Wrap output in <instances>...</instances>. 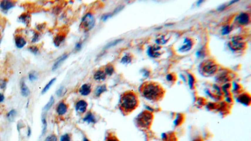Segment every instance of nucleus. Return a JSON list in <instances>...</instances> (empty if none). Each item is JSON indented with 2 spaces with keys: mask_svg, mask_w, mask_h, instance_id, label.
<instances>
[{
  "mask_svg": "<svg viewBox=\"0 0 251 141\" xmlns=\"http://www.w3.org/2000/svg\"><path fill=\"white\" fill-rule=\"evenodd\" d=\"M139 90L143 97L152 102L161 101L165 94L162 86L154 81H146L143 83Z\"/></svg>",
  "mask_w": 251,
  "mask_h": 141,
  "instance_id": "1",
  "label": "nucleus"
},
{
  "mask_svg": "<svg viewBox=\"0 0 251 141\" xmlns=\"http://www.w3.org/2000/svg\"><path fill=\"white\" fill-rule=\"evenodd\" d=\"M138 105V96L134 91L127 90L121 95L119 107L124 115H127L133 112Z\"/></svg>",
  "mask_w": 251,
  "mask_h": 141,
  "instance_id": "2",
  "label": "nucleus"
},
{
  "mask_svg": "<svg viewBox=\"0 0 251 141\" xmlns=\"http://www.w3.org/2000/svg\"><path fill=\"white\" fill-rule=\"evenodd\" d=\"M200 74L205 77H210L214 75L218 70V65L215 62L212 60L203 61L200 65Z\"/></svg>",
  "mask_w": 251,
  "mask_h": 141,
  "instance_id": "3",
  "label": "nucleus"
},
{
  "mask_svg": "<svg viewBox=\"0 0 251 141\" xmlns=\"http://www.w3.org/2000/svg\"><path fill=\"white\" fill-rule=\"evenodd\" d=\"M153 119V115L152 113L148 111H144L141 112L136 119V123L139 127L144 129L149 128L151 125Z\"/></svg>",
  "mask_w": 251,
  "mask_h": 141,
  "instance_id": "4",
  "label": "nucleus"
},
{
  "mask_svg": "<svg viewBox=\"0 0 251 141\" xmlns=\"http://www.w3.org/2000/svg\"><path fill=\"white\" fill-rule=\"evenodd\" d=\"M95 23V20L94 15L92 13H87L82 18L81 23V27L85 31H88L94 28Z\"/></svg>",
  "mask_w": 251,
  "mask_h": 141,
  "instance_id": "5",
  "label": "nucleus"
},
{
  "mask_svg": "<svg viewBox=\"0 0 251 141\" xmlns=\"http://www.w3.org/2000/svg\"><path fill=\"white\" fill-rule=\"evenodd\" d=\"M229 47L231 50L234 51L241 50H242L245 46V44L242 41V38L240 37H235L229 44Z\"/></svg>",
  "mask_w": 251,
  "mask_h": 141,
  "instance_id": "6",
  "label": "nucleus"
},
{
  "mask_svg": "<svg viewBox=\"0 0 251 141\" xmlns=\"http://www.w3.org/2000/svg\"><path fill=\"white\" fill-rule=\"evenodd\" d=\"M161 47L158 46V45H154L153 47H151L148 50V53L150 57H158L160 56L161 53L159 52V50H161Z\"/></svg>",
  "mask_w": 251,
  "mask_h": 141,
  "instance_id": "7",
  "label": "nucleus"
},
{
  "mask_svg": "<svg viewBox=\"0 0 251 141\" xmlns=\"http://www.w3.org/2000/svg\"><path fill=\"white\" fill-rule=\"evenodd\" d=\"M88 104L84 100H80L76 103L75 108L76 111L80 113H84L87 108Z\"/></svg>",
  "mask_w": 251,
  "mask_h": 141,
  "instance_id": "8",
  "label": "nucleus"
},
{
  "mask_svg": "<svg viewBox=\"0 0 251 141\" xmlns=\"http://www.w3.org/2000/svg\"><path fill=\"white\" fill-rule=\"evenodd\" d=\"M194 45L193 40L191 38H186L184 42V44L180 48V50L181 52H187L193 47Z\"/></svg>",
  "mask_w": 251,
  "mask_h": 141,
  "instance_id": "9",
  "label": "nucleus"
},
{
  "mask_svg": "<svg viewBox=\"0 0 251 141\" xmlns=\"http://www.w3.org/2000/svg\"><path fill=\"white\" fill-rule=\"evenodd\" d=\"M67 108L68 107H67V104L64 102H61L58 104L56 111L58 115H63L67 112Z\"/></svg>",
  "mask_w": 251,
  "mask_h": 141,
  "instance_id": "10",
  "label": "nucleus"
},
{
  "mask_svg": "<svg viewBox=\"0 0 251 141\" xmlns=\"http://www.w3.org/2000/svg\"><path fill=\"white\" fill-rule=\"evenodd\" d=\"M250 21V16L248 13H242L238 17V22L240 25L247 24Z\"/></svg>",
  "mask_w": 251,
  "mask_h": 141,
  "instance_id": "11",
  "label": "nucleus"
},
{
  "mask_svg": "<svg viewBox=\"0 0 251 141\" xmlns=\"http://www.w3.org/2000/svg\"><path fill=\"white\" fill-rule=\"evenodd\" d=\"M15 41L16 46L19 48H21L23 47L26 43V41L25 39V38L23 37V36H21V35L15 36Z\"/></svg>",
  "mask_w": 251,
  "mask_h": 141,
  "instance_id": "12",
  "label": "nucleus"
},
{
  "mask_svg": "<svg viewBox=\"0 0 251 141\" xmlns=\"http://www.w3.org/2000/svg\"><path fill=\"white\" fill-rule=\"evenodd\" d=\"M91 92V86L90 84H86L82 85V87L79 89V93L83 95V96H86L88 95Z\"/></svg>",
  "mask_w": 251,
  "mask_h": 141,
  "instance_id": "13",
  "label": "nucleus"
},
{
  "mask_svg": "<svg viewBox=\"0 0 251 141\" xmlns=\"http://www.w3.org/2000/svg\"><path fill=\"white\" fill-rule=\"evenodd\" d=\"M106 75L105 74L104 71L102 70H97L94 75V79L95 80H97V81L104 80L106 79Z\"/></svg>",
  "mask_w": 251,
  "mask_h": 141,
  "instance_id": "14",
  "label": "nucleus"
},
{
  "mask_svg": "<svg viewBox=\"0 0 251 141\" xmlns=\"http://www.w3.org/2000/svg\"><path fill=\"white\" fill-rule=\"evenodd\" d=\"M65 38V35L64 33H59L54 38L53 43L56 47H59L60 44L64 41Z\"/></svg>",
  "mask_w": 251,
  "mask_h": 141,
  "instance_id": "15",
  "label": "nucleus"
},
{
  "mask_svg": "<svg viewBox=\"0 0 251 141\" xmlns=\"http://www.w3.org/2000/svg\"><path fill=\"white\" fill-rule=\"evenodd\" d=\"M15 3L11 1H3L0 3V6L4 10H8L11 8L14 7Z\"/></svg>",
  "mask_w": 251,
  "mask_h": 141,
  "instance_id": "16",
  "label": "nucleus"
},
{
  "mask_svg": "<svg viewBox=\"0 0 251 141\" xmlns=\"http://www.w3.org/2000/svg\"><path fill=\"white\" fill-rule=\"evenodd\" d=\"M67 57H68V55L64 54V55H62L60 58H58L57 60H56L55 63H54V65H53V68H52V70H56L57 68L60 66L63 62L65 61V60L67 58Z\"/></svg>",
  "mask_w": 251,
  "mask_h": 141,
  "instance_id": "17",
  "label": "nucleus"
},
{
  "mask_svg": "<svg viewBox=\"0 0 251 141\" xmlns=\"http://www.w3.org/2000/svg\"><path fill=\"white\" fill-rule=\"evenodd\" d=\"M20 89H21V93L23 96L24 97L28 96V95L30 94V90L23 81H22L21 82Z\"/></svg>",
  "mask_w": 251,
  "mask_h": 141,
  "instance_id": "18",
  "label": "nucleus"
},
{
  "mask_svg": "<svg viewBox=\"0 0 251 141\" xmlns=\"http://www.w3.org/2000/svg\"><path fill=\"white\" fill-rule=\"evenodd\" d=\"M238 101L245 104V105H249L250 101V96L249 95H247L246 94L242 95L238 98Z\"/></svg>",
  "mask_w": 251,
  "mask_h": 141,
  "instance_id": "19",
  "label": "nucleus"
},
{
  "mask_svg": "<svg viewBox=\"0 0 251 141\" xmlns=\"http://www.w3.org/2000/svg\"><path fill=\"white\" fill-rule=\"evenodd\" d=\"M83 120L88 122V123H94V122H95V117L93 113L90 112H89L87 114L85 115V117L83 119Z\"/></svg>",
  "mask_w": 251,
  "mask_h": 141,
  "instance_id": "20",
  "label": "nucleus"
},
{
  "mask_svg": "<svg viewBox=\"0 0 251 141\" xmlns=\"http://www.w3.org/2000/svg\"><path fill=\"white\" fill-rule=\"evenodd\" d=\"M106 90H107V88L106 85H100L99 87H97V89L95 90V95L96 97H99L100 95H101L103 92H106Z\"/></svg>",
  "mask_w": 251,
  "mask_h": 141,
  "instance_id": "21",
  "label": "nucleus"
},
{
  "mask_svg": "<svg viewBox=\"0 0 251 141\" xmlns=\"http://www.w3.org/2000/svg\"><path fill=\"white\" fill-rule=\"evenodd\" d=\"M114 72V68L113 65L109 64L107 66H106L104 69V72L106 75H107L109 76H111L112 75V74Z\"/></svg>",
  "mask_w": 251,
  "mask_h": 141,
  "instance_id": "22",
  "label": "nucleus"
},
{
  "mask_svg": "<svg viewBox=\"0 0 251 141\" xmlns=\"http://www.w3.org/2000/svg\"><path fill=\"white\" fill-rule=\"evenodd\" d=\"M20 20L23 23L28 25L29 24V23L30 21V16L28 14H26V13H24V14H22L20 16Z\"/></svg>",
  "mask_w": 251,
  "mask_h": 141,
  "instance_id": "23",
  "label": "nucleus"
},
{
  "mask_svg": "<svg viewBox=\"0 0 251 141\" xmlns=\"http://www.w3.org/2000/svg\"><path fill=\"white\" fill-rule=\"evenodd\" d=\"M132 59H133V56L131 54L127 53L121 59V63H124V64H127L132 61Z\"/></svg>",
  "mask_w": 251,
  "mask_h": 141,
  "instance_id": "24",
  "label": "nucleus"
},
{
  "mask_svg": "<svg viewBox=\"0 0 251 141\" xmlns=\"http://www.w3.org/2000/svg\"><path fill=\"white\" fill-rule=\"evenodd\" d=\"M54 98L53 97H51V98H50V101H48V102L47 103V104L46 106H45V107H44V108H43V110L45 111H48L49 109L52 107V106H53V104L54 103Z\"/></svg>",
  "mask_w": 251,
  "mask_h": 141,
  "instance_id": "25",
  "label": "nucleus"
},
{
  "mask_svg": "<svg viewBox=\"0 0 251 141\" xmlns=\"http://www.w3.org/2000/svg\"><path fill=\"white\" fill-rule=\"evenodd\" d=\"M55 80H56L55 78H54V79H52L51 80H50L49 81V82L46 85V86H45V87H44V89H43L42 94H45V92H47V91H48L49 90V89L50 88V87H51V85L55 82Z\"/></svg>",
  "mask_w": 251,
  "mask_h": 141,
  "instance_id": "26",
  "label": "nucleus"
},
{
  "mask_svg": "<svg viewBox=\"0 0 251 141\" xmlns=\"http://www.w3.org/2000/svg\"><path fill=\"white\" fill-rule=\"evenodd\" d=\"M121 41H122V40H114V41H112V42H111L110 43H109L107 45H106V47H104V48L107 49V48H109L112 47H114V46H116V45L117 44H118L119 43L121 42Z\"/></svg>",
  "mask_w": 251,
  "mask_h": 141,
  "instance_id": "27",
  "label": "nucleus"
},
{
  "mask_svg": "<svg viewBox=\"0 0 251 141\" xmlns=\"http://www.w3.org/2000/svg\"><path fill=\"white\" fill-rule=\"evenodd\" d=\"M106 141H119L117 137L116 136L112 134H109L106 137Z\"/></svg>",
  "mask_w": 251,
  "mask_h": 141,
  "instance_id": "28",
  "label": "nucleus"
},
{
  "mask_svg": "<svg viewBox=\"0 0 251 141\" xmlns=\"http://www.w3.org/2000/svg\"><path fill=\"white\" fill-rule=\"evenodd\" d=\"M28 50L31 53L34 54H36L39 51V48L36 46H31L28 48Z\"/></svg>",
  "mask_w": 251,
  "mask_h": 141,
  "instance_id": "29",
  "label": "nucleus"
},
{
  "mask_svg": "<svg viewBox=\"0 0 251 141\" xmlns=\"http://www.w3.org/2000/svg\"><path fill=\"white\" fill-rule=\"evenodd\" d=\"M45 141H57V137L55 135H51L47 137Z\"/></svg>",
  "mask_w": 251,
  "mask_h": 141,
  "instance_id": "30",
  "label": "nucleus"
},
{
  "mask_svg": "<svg viewBox=\"0 0 251 141\" xmlns=\"http://www.w3.org/2000/svg\"><path fill=\"white\" fill-rule=\"evenodd\" d=\"M60 141H70V135L68 134L63 135L60 138Z\"/></svg>",
  "mask_w": 251,
  "mask_h": 141,
  "instance_id": "31",
  "label": "nucleus"
},
{
  "mask_svg": "<svg viewBox=\"0 0 251 141\" xmlns=\"http://www.w3.org/2000/svg\"><path fill=\"white\" fill-rule=\"evenodd\" d=\"M231 30H232V28L229 26H226L222 30V34L223 35H227L229 33H230V31H231Z\"/></svg>",
  "mask_w": 251,
  "mask_h": 141,
  "instance_id": "32",
  "label": "nucleus"
},
{
  "mask_svg": "<svg viewBox=\"0 0 251 141\" xmlns=\"http://www.w3.org/2000/svg\"><path fill=\"white\" fill-rule=\"evenodd\" d=\"M39 38H40V35L38 34V33H35V34L33 35V39H32V41H31V42L35 43V42H38V40H39Z\"/></svg>",
  "mask_w": 251,
  "mask_h": 141,
  "instance_id": "33",
  "label": "nucleus"
},
{
  "mask_svg": "<svg viewBox=\"0 0 251 141\" xmlns=\"http://www.w3.org/2000/svg\"><path fill=\"white\" fill-rule=\"evenodd\" d=\"M36 79H37V77H36V75H35L34 72L30 73V74H29V79L30 81H34Z\"/></svg>",
  "mask_w": 251,
  "mask_h": 141,
  "instance_id": "34",
  "label": "nucleus"
},
{
  "mask_svg": "<svg viewBox=\"0 0 251 141\" xmlns=\"http://www.w3.org/2000/svg\"><path fill=\"white\" fill-rule=\"evenodd\" d=\"M42 122H43V132H45V131H46L47 129V121L46 119H45V117H43L42 119Z\"/></svg>",
  "mask_w": 251,
  "mask_h": 141,
  "instance_id": "35",
  "label": "nucleus"
},
{
  "mask_svg": "<svg viewBox=\"0 0 251 141\" xmlns=\"http://www.w3.org/2000/svg\"><path fill=\"white\" fill-rule=\"evenodd\" d=\"M166 79H167V80L168 81H173V80H175V76L173 75V74H169V75H167Z\"/></svg>",
  "mask_w": 251,
  "mask_h": 141,
  "instance_id": "36",
  "label": "nucleus"
},
{
  "mask_svg": "<svg viewBox=\"0 0 251 141\" xmlns=\"http://www.w3.org/2000/svg\"><path fill=\"white\" fill-rule=\"evenodd\" d=\"M82 42H79V43H77L76 44V45H75V50H77V51L80 50V48H81V47H82Z\"/></svg>",
  "mask_w": 251,
  "mask_h": 141,
  "instance_id": "37",
  "label": "nucleus"
},
{
  "mask_svg": "<svg viewBox=\"0 0 251 141\" xmlns=\"http://www.w3.org/2000/svg\"><path fill=\"white\" fill-rule=\"evenodd\" d=\"M111 16H112V14H110V13H109V14L104 15L102 16V20L103 21H106L107 19V18H109V17H111Z\"/></svg>",
  "mask_w": 251,
  "mask_h": 141,
  "instance_id": "38",
  "label": "nucleus"
},
{
  "mask_svg": "<svg viewBox=\"0 0 251 141\" xmlns=\"http://www.w3.org/2000/svg\"><path fill=\"white\" fill-rule=\"evenodd\" d=\"M62 90H63V88H60V89L58 90L57 92V95H58V96H60V95H61V94L62 93Z\"/></svg>",
  "mask_w": 251,
  "mask_h": 141,
  "instance_id": "39",
  "label": "nucleus"
},
{
  "mask_svg": "<svg viewBox=\"0 0 251 141\" xmlns=\"http://www.w3.org/2000/svg\"><path fill=\"white\" fill-rule=\"evenodd\" d=\"M4 95L3 94H0V102H1L3 101H4Z\"/></svg>",
  "mask_w": 251,
  "mask_h": 141,
  "instance_id": "40",
  "label": "nucleus"
},
{
  "mask_svg": "<svg viewBox=\"0 0 251 141\" xmlns=\"http://www.w3.org/2000/svg\"><path fill=\"white\" fill-rule=\"evenodd\" d=\"M28 136H29V135H30V133H31V130H30V127L28 128Z\"/></svg>",
  "mask_w": 251,
  "mask_h": 141,
  "instance_id": "41",
  "label": "nucleus"
},
{
  "mask_svg": "<svg viewBox=\"0 0 251 141\" xmlns=\"http://www.w3.org/2000/svg\"><path fill=\"white\" fill-rule=\"evenodd\" d=\"M84 141H89L87 139H86V138H84Z\"/></svg>",
  "mask_w": 251,
  "mask_h": 141,
  "instance_id": "42",
  "label": "nucleus"
}]
</instances>
